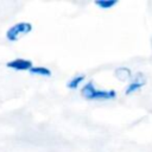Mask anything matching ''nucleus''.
<instances>
[{
    "label": "nucleus",
    "mask_w": 152,
    "mask_h": 152,
    "mask_svg": "<svg viewBox=\"0 0 152 152\" xmlns=\"http://www.w3.org/2000/svg\"><path fill=\"white\" fill-rule=\"evenodd\" d=\"M146 84V77L142 72H137L133 75V78L127 83L126 88H125V94L126 95H132L137 91H139L140 89H142V87Z\"/></svg>",
    "instance_id": "20e7f679"
},
{
    "label": "nucleus",
    "mask_w": 152,
    "mask_h": 152,
    "mask_svg": "<svg viewBox=\"0 0 152 152\" xmlns=\"http://www.w3.org/2000/svg\"><path fill=\"white\" fill-rule=\"evenodd\" d=\"M84 83H86V75L84 74H77V75L72 76L66 82V88L70 90H76L81 86H83Z\"/></svg>",
    "instance_id": "423d86ee"
},
{
    "label": "nucleus",
    "mask_w": 152,
    "mask_h": 152,
    "mask_svg": "<svg viewBox=\"0 0 152 152\" xmlns=\"http://www.w3.org/2000/svg\"><path fill=\"white\" fill-rule=\"evenodd\" d=\"M114 76L121 81V82H126V81H131L133 78V72L127 66H118L115 70H114Z\"/></svg>",
    "instance_id": "39448f33"
},
{
    "label": "nucleus",
    "mask_w": 152,
    "mask_h": 152,
    "mask_svg": "<svg viewBox=\"0 0 152 152\" xmlns=\"http://www.w3.org/2000/svg\"><path fill=\"white\" fill-rule=\"evenodd\" d=\"M33 31V25L30 21H18L12 24L5 32V39L10 43H15L23 37L30 34Z\"/></svg>",
    "instance_id": "f03ea898"
},
{
    "label": "nucleus",
    "mask_w": 152,
    "mask_h": 152,
    "mask_svg": "<svg viewBox=\"0 0 152 152\" xmlns=\"http://www.w3.org/2000/svg\"><path fill=\"white\" fill-rule=\"evenodd\" d=\"M33 65L34 64L31 59L24 58V57H15V58H12V59L6 62V68L7 69L13 70V71H18V72L30 71Z\"/></svg>",
    "instance_id": "7ed1b4c3"
},
{
    "label": "nucleus",
    "mask_w": 152,
    "mask_h": 152,
    "mask_svg": "<svg viewBox=\"0 0 152 152\" xmlns=\"http://www.w3.org/2000/svg\"><path fill=\"white\" fill-rule=\"evenodd\" d=\"M28 72L33 76H40V77H51L52 76L51 69L48 66H44V65H33Z\"/></svg>",
    "instance_id": "0eeeda50"
},
{
    "label": "nucleus",
    "mask_w": 152,
    "mask_h": 152,
    "mask_svg": "<svg viewBox=\"0 0 152 152\" xmlns=\"http://www.w3.org/2000/svg\"><path fill=\"white\" fill-rule=\"evenodd\" d=\"M81 95L90 101H112L118 97V91L114 89H100L93 81H87L81 87Z\"/></svg>",
    "instance_id": "f257e3e1"
},
{
    "label": "nucleus",
    "mask_w": 152,
    "mask_h": 152,
    "mask_svg": "<svg viewBox=\"0 0 152 152\" xmlns=\"http://www.w3.org/2000/svg\"><path fill=\"white\" fill-rule=\"evenodd\" d=\"M94 4L101 10H110L119 4V0H95Z\"/></svg>",
    "instance_id": "6e6552de"
},
{
    "label": "nucleus",
    "mask_w": 152,
    "mask_h": 152,
    "mask_svg": "<svg viewBox=\"0 0 152 152\" xmlns=\"http://www.w3.org/2000/svg\"><path fill=\"white\" fill-rule=\"evenodd\" d=\"M151 43H152V40H151Z\"/></svg>",
    "instance_id": "1a4fd4ad"
}]
</instances>
